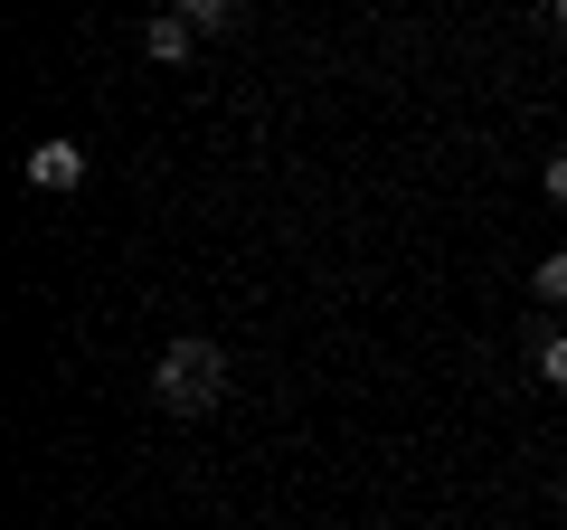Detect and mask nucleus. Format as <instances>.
Here are the masks:
<instances>
[{
    "instance_id": "obj_3",
    "label": "nucleus",
    "mask_w": 567,
    "mask_h": 530,
    "mask_svg": "<svg viewBox=\"0 0 567 530\" xmlns=\"http://www.w3.org/2000/svg\"><path fill=\"white\" fill-rule=\"evenodd\" d=\"M142 48H152V58H162V67H181L189 48H199V29H189L181 10H171V20H152V29H142Z\"/></svg>"
},
{
    "instance_id": "obj_5",
    "label": "nucleus",
    "mask_w": 567,
    "mask_h": 530,
    "mask_svg": "<svg viewBox=\"0 0 567 530\" xmlns=\"http://www.w3.org/2000/svg\"><path fill=\"white\" fill-rule=\"evenodd\" d=\"M529 294H539V304H567V256H539V275H529Z\"/></svg>"
},
{
    "instance_id": "obj_7",
    "label": "nucleus",
    "mask_w": 567,
    "mask_h": 530,
    "mask_svg": "<svg viewBox=\"0 0 567 530\" xmlns=\"http://www.w3.org/2000/svg\"><path fill=\"white\" fill-rule=\"evenodd\" d=\"M539 181H548V200H567V152H548V171H539Z\"/></svg>"
},
{
    "instance_id": "obj_1",
    "label": "nucleus",
    "mask_w": 567,
    "mask_h": 530,
    "mask_svg": "<svg viewBox=\"0 0 567 530\" xmlns=\"http://www.w3.org/2000/svg\"><path fill=\"white\" fill-rule=\"evenodd\" d=\"M152 398H162L171 417H208L227 398V350L218 342H171L162 360H152Z\"/></svg>"
},
{
    "instance_id": "obj_4",
    "label": "nucleus",
    "mask_w": 567,
    "mask_h": 530,
    "mask_svg": "<svg viewBox=\"0 0 567 530\" xmlns=\"http://www.w3.org/2000/svg\"><path fill=\"white\" fill-rule=\"evenodd\" d=\"M181 20H189V29H199V39H218V29H227V20H237V10H227V0H181Z\"/></svg>"
},
{
    "instance_id": "obj_2",
    "label": "nucleus",
    "mask_w": 567,
    "mask_h": 530,
    "mask_svg": "<svg viewBox=\"0 0 567 530\" xmlns=\"http://www.w3.org/2000/svg\"><path fill=\"white\" fill-rule=\"evenodd\" d=\"M76 181H85V152L66 143V133H58V143H39V152H29V190H76Z\"/></svg>"
},
{
    "instance_id": "obj_8",
    "label": "nucleus",
    "mask_w": 567,
    "mask_h": 530,
    "mask_svg": "<svg viewBox=\"0 0 567 530\" xmlns=\"http://www.w3.org/2000/svg\"><path fill=\"white\" fill-rule=\"evenodd\" d=\"M558 29H567V0H558Z\"/></svg>"
},
{
    "instance_id": "obj_6",
    "label": "nucleus",
    "mask_w": 567,
    "mask_h": 530,
    "mask_svg": "<svg viewBox=\"0 0 567 530\" xmlns=\"http://www.w3.org/2000/svg\"><path fill=\"white\" fill-rule=\"evenodd\" d=\"M539 379L567 388V332H548V342H539Z\"/></svg>"
}]
</instances>
